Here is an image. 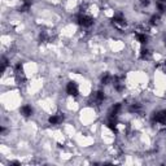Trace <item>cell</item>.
<instances>
[{"label": "cell", "mask_w": 166, "mask_h": 166, "mask_svg": "<svg viewBox=\"0 0 166 166\" xmlns=\"http://www.w3.org/2000/svg\"><path fill=\"white\" fill-rule=\"evenodd\" d=\"M112 23H113V26L116 29H118V30H123L126 27V21L123 19V17L121 16V14H117L112 18Z\"/></svg>", "instance_id": "1"}, {"label": "cell", "mask_w": 166, "mask_h": 166, "mask_svg": "<svg viewBox=\"0 0 166 166\" xmlns=\"http://www.w3.org/2000/svg\"><path fill=\"white\" fill-rule=\"evenodd\" d=\"M78 23L83 27H90L92 23H94V19L88 16H86V14H79V17H78Z\"/></svg>", "instance_id": "2"}, {"label": "cell", "mask_w": 166, "mask_h": 166, "mask_svg": "<svg viewBox=\"0 0 166 166\" xmlns=\"http://www.w3.org/2000/svg\"><path fill=\"white\" fill-rule=\"evenodd\" d=\"M66 92H67V95H70V96H77L78 94H79V90H78L77 83H74V82H69V83H67Z\"/></svg>", "instance_id": "3"}, {"label": "cell", "mask_w": 166, "mask_h": 166, "mask_svg": "<svg viewBox=\"0 0 166 166\" xmlns=\"http://www.w3.org/2000/svg\"><path fill=\"white\" fill-rule=\"evenodd\" d=\"M154 122L160 125H165L166 126V112H161V113L154 116Z\"/></svg>", "instance_id": "4"}, {"label": "cell", "mask_w": 166, "mask_h": 166, "mask_svg": "<svg viewBox=\"0 0 166 166\" xmlns=\"http://www.w3.org/2000/svg\"><path fill=\"white\" fill-rule=\"evenodd\" d=\"M136 39L141 43V44H147V42H148V38L147 35H145V31H140V30H136Z\"/></svg>", "instance_id": "5"}, {"label": "cell", "mask_w": 166, "mask_h": 166, "mask_svg": "<svg viewBox=\"0 0 166 166\" xmlns=\"http://www.w3.org/2000/svg\"><path fill=\"white\" fill-rule=\"evenodd\" d=\"M52 39H53V34L51 30L42 31V34H40V40L42 42H51Z\"/></svg>", "instance_id": "6"}, {"label": "cell", "mask_w": 166, "mask_h": 166, "mask_svg": "<svg viewBox=\"0 0 166 166\" xmlns=\"http://www.w3.org/2000/svg\"><path fill=\"white\" fill-rule=\"evenodd\" d=\"M16 77H17V81L18 82H23L25 81V74H23V69L21 65H17L16 66Z\"/></svg>", "instance_id": "7"}, {"label": "cell", "mask_w": 166, "mask_h": 166, "mask_svg": "<svg viewBox=\"0 0 166 166\" xmlns=\"http://www.w3.org/2000/svg\"><path fill=\"white\" fill-rule=\"evenodd\" d=\"M62 119H64V116H62V114H55V116L50 117L48 122H50L51 125H58L60 122H62Z\"/></svg>", "instance_id": "8"}, {"label": "cell", "mask_w": 166, "mask_h": 166, "mask_svg": "<svg viewBox=\"0 0 166 166\" xmlns=\"http://www.w3.org/2000/svg\"><path fill=\"white\" fill-rule=\"evenodd\" d=\"M113 85H114V88L117 91H122V90H123V83H122V79H121L119 77L113 78Z\"/></svg>", "instance_id": "9"}, {"label": "cell", "mask_w": 166, "mask_h": 166, "mask_svg": "<svg viewBox=\"0 0 166 166\" xmlns=\"http://www.w3.org/2000/svg\"><path fill=\"white\" fill-rule=\"evenodd\" d=\"M108 127H109L112 131L117 133V119H116V117H110V119H109V122H108Z\"/></svg>", "instance_id": "10"}, {"label": "cell", "mask_w": 166, "mask_h": 166, "mask_svg": "<svg viewBox=\"0 0 166 166\" xmlns=\"http://www.w3.org/2000/svg\"><path fill=\"white\" fill-rule=\"evenodd\" d=\"M30 7H31V0H25L22 3V5L19 7V12H27Z\"/></svg>", "instance_id": "11"}, {"label": "cell", "mask_w": 166, "mask_h": 166, "mask_svg": "<svg viewBox=\"0 0 166 166\" xmlns=\"http://www.w3.org/2000/svg\"><path fill=\"white\" fill-rule=\"evenodd\" d=\"M21 113L25 116V117L31 116V113H33V108H31V106H29V105L22 106V108H21Z\"/></svg>", "instance_id": "12"}, {"label": "cell", "mask_w": 166, "mask_h": 166, "mask_svg": "<svg viewBox=\"0 0 166 166\" xmlns=\"http://www.w3.org/2000/svg\"><path fill=\"white\" fill-rule=\"evenodd\" d=\"M149 56H150V53L147 48H144V47L141 48L140 50V58L141 60H147V58H149Z\"/></svg>", "instance_id": "13"}, {"label": "cell", "mask_w": 166, "mask_h": 166, "mask_svg": "<svg viewBox=\"0 0 166 166\" xmlns=\"http://www.w3.org/2000/svg\"><path fill=\"white\" fill-rule=\"evenodd\" d=\"M112 81H113V77H112L110 74H108V73L101 77V83H102V85H108V83H110Z\"/></svg>", "instance_id": "14"}, {"label": "cell", "mask_w": 166, "mask_h": 166, "mask_svg": "<svg viewBox=\"0 0 166 166\" xmlns=\"http://www.w3.org/2000/svg\"><path fill=\"white\" fill-rule=\"evenodd\" d=\"M119 110H121V104H116L110 110V117H117Z\"/></svg>", "instance_id": "15"}, {"label": "cell", "mask_w": 166, "mask_h": 166, "mask_svg": "<svg viewBox=\"0 0 166 166\" xmlns=\"http://www.w3.org/2000/svg\"><path fill=\"white\" fill-rule=\"evenodd\" d=\"M157 8L162 13L166 12V0H157Z\"/></svg>", "instance_id": "16"}, {"label": "cell", "mask_w": 166, "mask_h": 166, "mask_svg": "<svg viewBox=\"0 0 166 166\" xmlns=\"http://www.w3.org/2000/svg\"><path fill=\"white\" fill-rule=\"evenodd\" d=\"M96 100L101 102L102 100H104V92H101V91H97L96 92Z\"/></svg>", "instance_id": "17"}, {"label": "cell", "mask_w": 166, "mask_h": 166, "mask_svg": "<svg viewBox=\"0 0 166 166\" xmlns=\"http://www.w3.org/2000/svg\"><path fill=\"white\" fill-rule=\"evenodd\" d=\"M158 21H160V16H153L150 18V23H152V25H157Z\"/></svg>", "instance_id": "18"}, {"label": "cell", "mask_w": 166, "mask_h": 166, "mask_svg": "<svg viewBox=\"0 0 166 166\" xmlns=\"http://www.w3.org/2000/svg\"><path fill=\"white\" fill-rule=\"evenodd\" d=\"M7 67V58H3V64H2V71L5 70Z\"/></svg>", "instance_id": "19"}, {"label": "cell", "mask_w": 166, "mask_h": 166, "mask_svg": "<svg viewBox=\"0 0 166 166\" xmlns=\"http://www.w3.org/2000/svg\"><path fill=\"white\" fill-rule=\"evenodd\" d=\"M141 4H143V5H148V4H149V0H141Z\"/></svg>", "instance_id": "20"}, {"label": "cell", "mask_w": 166, "mask_h": 166, "mask_svg": "<svg viewBox=\"0 0 166 166\" xmlns=\"http://www.w3.org/2000/svg\"><path fill=\"white\" fill-rule=\"evenodd\" d=\"M11 165H16V166H18L19 162H17V161H13V162H11Z\"/></svg>", "instance_id": "21"}, {"label": "cell", "mask_w": 166, "mask_h": 166, "mask_svg": "<svg viewBox=\"0 0 166 166\" xmlns=\"http://www.w3.org/2000/svg\"><path fill=\"white\" fill-rule=\"evenodd\" d=\"M165 44H166V36H165Z\"/></svg>", "instance_id": "22"}]
</instances>
